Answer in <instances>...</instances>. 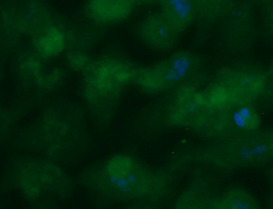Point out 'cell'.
Segmentation results:
<instances>
[{
	"label": "cell",
	"mask_w": 273,
	"mask_h": 209,
	"mask_svg": "<svg viewBox=\"0 0 273 209\" xmlns=\"http://www.w3.org/2000/svg\"><path fill=\"white\" fill-rule=\"evenodd\" d=\"M135 3L130 1H91L85 6L88 17L102 24L121 22L132 13Z\"/></svg>",
	"instance_id": "obj_5"
},
{
	"label": "cell",
	"mask_w": 273,
	"mask_h": 209,
	"mask_svg": "<svg viewBox=\"0 0 273 209\" xmlns=\"http://www.w3.org/2000/svg\"><path fill=\"white\" fill-rule=\"evenodd\" d=\"M267 146L264 144L257 145L254 148L250 150V153L253 156L255 155L258 156H261L265 152Z\"/></svg>",
	"instance_id": "obj_10"
},
{
	"label": "cell",
	"mask_w": 273,
	"mask_h": 209,
	"mask_svg": "<svg viewBox=\"0 0 273 209\" xmlns=\"http://www.w3.org/2000/svg\"><path fill=\"white\" fill-rule=\"evenodd\" d=\"M84 97L92 113L100 120L111 116L122 86L134 77L130 70L108 56L90 62L83 71Z\"/></svg>",
	"instance_id": "obj_3"
},
{
	"label": "cell",
	"mask_w": 273,
	"mask_h": 209,
	"mask_svg": "<svg viewBox=\"0 0 273 209\" xmlns=\"http://www.w3.org/2000/svg\"><path fill=\"white\" fill-rule=\"evenodd\" d=\"M166 4L174 16L182 20L188 18L192 9L191 3L188 1H168Z\"/></svg>",
	"instance_id": "obj_8"
},
{
	"label": "cell",
	"mask_w": 273,
	"mask_h": 209,
	"mask_svg": "<svg viewBox=\"0 0 273 209\" xmlns=\"http://www.w3.org/2000/svg\"><path fill=\"white\" fill-rule=\"evenodd\" d=\"M233 204H235L234 207H235L236 208H247L248 207L247 205L243 204L240 201H235Z\"/></svg>",
	"instance_id": "obj_13"
},
{
	"label": "cell",
	"mask_w": 273,
	"mask_h": 209,
	"mask_svg": "<svg viewBox=\"0 0 273 209\" xmlns=\"http://www.w3.org/2000/svg\"><path fill=\"white\" fill-rule=\"evenodd\" d=\"M33 44L36 53L44 59L54 57L64 49L65 39L57 28L47 26L34 35Z\"/></svg>",
	"instance_id": "obj_6"
},
{
	"label": "cell",
	"mask_w": 273,
	"mask_h": 209,
	"mask_svg": "<svg viewBox=\"0 0 273 209\" xmlns=\"http://www.w3.org/2000/svg\"><path fill=\"white\" fill-rule=\"evenodd\" d=\"M83 120L74 108L57 104L46 108L35 120L23 129L16 142L24 150L57 164L71 162L84 149Z\"/></svg>",
	"instance_id": "obj_1"
},
{
	"label": "cell",
	"mask_w": 273,
	"mask_h": 209,
	"mask_svg": "<svg viewBox=\"0 0 273 209\" xmlns=\"http://www.w3.org/2000/svg\"><path fill=\"white\" fill-rule=\"evenodd\" d=\"M2 183L37 207H53L69 199L73 192L71 177L59 164L38 156L14 157Z\"/></svg>",
	"instance_id": "obj_2"
},
{
	"label": "cell",
	"mask_w": 273,
	"mask_h": 209,
	"mask_svg": "<svg viewBox=\"0 0 273 209\" xmlns=\"http://www.w3.org/2000/svg\"><path fill=\"white\" fill-rule=\"evenodd\" d=\"M37 53L22 55L17 63V72L22 79L43 90L56 88L64 79L62 71L58 68L46 70Z\"/></svg>",
	"instance_id": "obj_4"
},
{
	"label": "cell",
	"mask_w": 273,
	"mask_h": 209,
	"mask_svg": "<svg viewBox=\"0 0 273 209\" xmlns=\"http://www.w3.org/2000/svg\"><path fill=\"white\" fill-rule=\"evenodd\" d=\"M240 153L241 157L245 159H248L253 156L250 153V150L246 148L241 149Z\"/></svg>",
	"instance_id": "obj_12"
},
{
	"label": "cell",
	"mask_w": 273,
	"mask_h": 209,
	"mask_svg": "<svg viewBox=\"0 0 273 209\" xmlns=\"http://www.w3.org/2000/svg\"><path fill=\"white\" fill-rule=\"evenodd\" d=\"M233 119L235 124L240 128L245 127L247 121L241 116L239 112H236L233 115Z\"/></svg>",
	"instance_id": "obj_9"
},
{
	"label": "cell",
	"mask_w": 273,
	"mask_h": 209,
	"mask_svg": "<svg viewBox=\"0 0 273 209\" xmlns=\"http://www.w3.org/2000/svg\"><path fill=\"white\" fill-rule=\"evenodd\" d=\"M190 67L188 58L185 55L174 59L170 68L164 76L165 81L173 83L182 79L186 75Z\"/></svg>",
	"instance_id": "obj_7"
},
{
	"label": "cell",
	"mask_w": 273,
	"mask_h": 209,
	"mask_svg": "<svg viewBox=\"0 0 273 209\" xmlns=\"http://www.w3.org/2000/svg\"><path fill=\"white\" fill-rule=\"evenodd\" d=\"M239 113L247 122L249 121L251 118V114L249 110L246 107L241 108L239 111Z\"/></svg>",
	"instance_id": "obj_11"
}]
</instances>
